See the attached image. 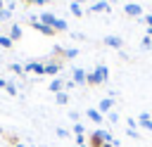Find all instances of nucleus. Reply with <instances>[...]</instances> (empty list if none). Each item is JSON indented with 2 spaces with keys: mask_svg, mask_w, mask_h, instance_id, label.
<instances>
[{
  "mask_svg": "<svg viewBox=\"0 0 152 147\" xmlns=\"http://www.w3.org/2000/svg\"><path fill=\"white\" fill-rule=\"evenodd\" d=\"M107 78H109V69H107L104 64H97L93 71H88V74H86V85L95 88V85H102Z\"/></svg>",
  "mask_w": 152,
  "mask_h": 147,
  "instance_id": "obj_1",
  "label": "nucleus"
},
{
  "mask_svg": "<svg viewBox=\"0 0 152 147\" xmlns=\"http://www.w3.org/2000/svg\"><path fill=\"white\" fill-rule=\"evenodd\" d=\"M38 21H43V24H45V26H50V28H55L57 33H64V31H69V24H66L64 19L55 17L52 12H43V14H38Z\"/></svg>",
  "mask_w": 152,
  "mask_h": 147,
  "instance_id": "obj_2",
  "label": "nucleus"
},
{
  "mask_svg": "<svg viewBox=\"0 0 152 147\" xmlns=\"http://www.w3.org/2000/svg\"><path fill=\"white\" fill-rule=\"evenodd\" d=\"M104 138H107V130L95 128L90 135H86V145H88V147H102V145H104Z\"/></svg>",
  "mask_w": 152,
  "mask_h": 147,
  "instance_id": "obj_3",
  "label": "nucleus"
},
{
  "mask_svg": "<svg viewBox=\"0 0 152 147\" xmlns=\"http://www.w3.org/2000/svg\"><path fill=\"white\" fill-rule=\"evenodd\" d=\"M28 26H31L33 31H38V33H43V36H48V38H52V36H57V31H55V28H50V26H45L43 21H38V17H31V19H28Z\"/></svg>",
  "mask_w": 152,
  "mask_h": 147,
  "instance_id": "obj_4",
  "label": "nucleus"
},
{
  "mask_svg": "<svg viewBox=\"0 0 152 147\" xmlns=\"http://www.w3.org/2000/svg\"><path fill=\"white\" fill-rule=\"evenodd\" d=\"M78 55V50L76 47H59V45H55V50H52V57H57V59H74Z\"/></svg>",
  "mask_w": 152,
  "mask_h": 147,
  "instance_id": "obj_5",
  "label": "nucleus"
},
{
  "mask_svg": "<svg viewBox=\"0 0 152 147\" xmlns=\"http://www.w3.org/2000/svg\"><path fill=\"white\" fill-rule=\"evenodd\" d=\"M62 66H64V62H62V59L50 57V59L45 62V74H48V76H57V74L62 71Z\"/></svg>",
  "mask_w": 152,
  "mask_h": 147,
  "instance_id": "obj_6",
  "label": "nucleus"
},
{
  "mask_svg": "<svg viewBox=\"0 0 152 147\" xmlns=\"http://www.w3.org/2000/svg\"><path fill=\"white\" fill-rule=\"evenodd\" d=\"M24 74H45V62H36V59H31V62H26L24 64Z\"/></svg>",
  "mask_w": 152,
  "mask_h": 147,
  "instance_id": "obj_7",
  "label": "nucleus"
},
{
  "mask_svg": "<svg viewBox=\"0 0 152 147\" xmlns=\"http://www.w3.org/2000/svg\"><path fill=\"white\" fill-rule=\"evenodd\" d=\"M124 12H126L128 17H142V7H140V2H126V5H124Z\"/></svg>",
  "mask_w": 152,
  "mask_h": 147,
  "instance_id": "obj_8",
  "label": "nucleus"
},
{
  "mask_svg": "<svg viewBox=\"0 0 152 147\" xmlns=\"http://www.w3.org/2000/svg\"><path fill=\"white\" fill-rule=\"evenodd\" d=\"M112 107H114V97H102L100 104H97V111H100V114H109Z\"/></svg>",
  "mask_w": 152,
  "mask_h": 147,
  "instance_id": "obj_9",
  "label": "nucleus"
},
{
  "mask_svg": "<svg viewBox=\"0 0 152 147\" xmlns=\"http://www.w3.org/2000/svg\"><path fill=\"white\" fill-rule=\"evenodd\" d=\"M138 126L152 133V114H147V111H142V114L138 116Z\"/></svg>",
  "mask_w": 152,
  "mask_h": 147,
  "instance_id": "obj_10",
  "label": "nucleus"
},
{
  "mask_svg": "<svg viewBox=\"0 0 152 147\" xmlns=\"http://www.w3.org/2000/svg\"><path fill=\"white\" fill-rule=\"evenodd\" d=\"M102 43H104L107 47H114V50H121V47H124V40H121L119 36H107Z\"/></svg>",
  "mask_w": 152,
  "mask_h": 147,
  "instance_id": "obj_11",
  "label": "nucleus"
},
{
  "mask_svg": "<svg viewBox=\"0 0 152 147\" xmlns=\"http://www.w3.org/2000/svg\"><path fill=\"white\" fill-rule=\"evenodd\" d=\"M7 36H10V38H12V43H14V40H21L24 31H21V26H19V24H12V26H10V33H7Z\"/></svg>",
  "mask_w": 152,
  "mask_h": 147,
  "instance_id": "obj_12",
  "label": "nucleus"
},
{
  "mask_svg": "<svg viewBox=\"0 0 152 147\" xmlns=\"http://www.w3.org/2000/svg\"><path fill=\"white\" fill-rule=\"evenodd\" d=\"M107 9H109V2H107V0H100V2H93V5H90V12H93V14H95V12H107Z\"/></svg>",
  "mask_w": 152,
  "mask_h": 147,
  "instance_id": "obj_13",
  "label": "nucleus"
},
{
  "mask_svg": "<svg viewBox=\"0 0 152 147\" xmlns=\"http://www.w3.org/2000/svg\"><path fill=\"white\" fill-rule=\"evenodd\" d=\"M86 74H88L86 69H74V83L76 85H83L86 83Z\"/></svg>",
  "mask_w": 152,
  "mask_h": 147,
  "instance_id": "obj_14",
  "label": "nucleus"
},
{
  "mask_svg": "<svg viewBox=\"0 0 152 147\" xmlns=\"http://www.w3.org/2000/svg\"><path fill=\"white\" fill-rule=\"evenodd\" d=\"M62 90H64V81H62V78H52V81H50V92L57 95V92H62Z\"/></svg>",
  "mask_w": 152,
  "mask_h": 147,
  "instance_id": "obj_15",
  "label": "nucleus"
},
{
  "mask_svg": "<svg viewBox=\"0 0 152 147\" xmlns=\"http://www.w3.org/2000/svg\"><path fill=\"white\" fill-rule=\"evenodd\" d=\"M86 116H88L93 123H102V119H104V116H102L97 109H88V111H86Z\"/></svg>",
  "mask_w": 152,
  "mask_h": 147,
  "instance_id": "obj_16",
  "label": "nucleus"
},
{
  "mask_svg": "<svg viewBox=\"0 0 152 147\" xmlns=\"http://www.w3.org/2000/svg\"><path fill=\"white\" fill-rule=\"evenodd\" d=\"M55 100H57V104H69V95L62 90V92H57L55 95Z\"/></svg>",
  "mask_w": 152,
  "mask_h": 147,
  "instance_id": "obj_17",
  "label": "nucleus"
},
{
  "mask_svg": "<svg viewBox=\"0 0 152 147\" xmlns=\"http://www.w3.org/2000/svg\"><path fill=\"white\" fill-rule=\"evenodd\" d=\"M14 43H12V38L10 36H0V47H5V50H10Z\"/></svg>",
  "mask_w": 152,
  "mask_h": 147,
  "instance_id": "obj_18",
  "label": "nucleus"
},
{
  "mask_svg": "<svg viewBox=\"0 0 152 147\" xmlns=\"http://www.w3.org/2000/svg\"><path fill=\"white\" fill-rule=\"evenodd\" d=\"M69 9H71V14H76V17H81V14H83V9H81V5H78V2H71V5H69Z\"/></svg>",
  "mask_w": 152,
  "mask_h": 147,
  "instance_id": "obj_19",
  "label": "nucleus"
},
{
  "mask_svg": "<svg viewBox=\"0 0 152 147\" xmlns=\"http://www.w3.org/2000/svg\"><path fill=\"white\" fill-rule=\"evenodd\" d=\"M10 71H12V74H19V76H24V66H21V64H17V62H14V64H10Z\"/></svg>",
  "mask_w": 152,
  "mask_h": 147,
  "instance_id": "obj_20",
  "label": "nucleus"
},
{
  "mask_svg": "<svg viewBox=\"0 0 152 147\" xmlns=\"http://www.w3.org/2000/svg\"><path fill=\"white\" fill-rule=\"evenodd\" d=\"M140 47H142V50H150V47H152V38H150V36H145V38H142V43H140Z\"/></svg>",
  "mask_w": 152,
  "mask_h": 147,
  "instance_id": "obj_21",
  "label": "nucleus"
},
{
  "mask_svg": "<svg viewBox=\"0 0 152 147\" xmlns=\"http://www.w3.org/2000/svg\"><path fill=\"white\" fill-rule=\"evenodd\" d=\"M10 17H12V9H7V7H5V9L0 12V24H2V21H7Z\"/></svg>",
  "mask_w": 152,
  "mask_h": 147,
  "instance_id": "obj_22",
  "label": "nucleus"
},
{
  "mask_svg": "<svg viewBox=\"0 0 152 147\" xmlns=\"http://www.w3.org/2000/svg\"><path fill=\"white\" fill-rule=\"evenodd\" d=\"M74 135H86V128L81 123H74Z\"/></svg>",
  "mask_w": 152,
  "mask_h": 147,
  "instance_id": "obj_23",
  "label": "nucleus"
},
{
  "mask_svg": "<svg viewBox=\"0 0 152 147\" xmlns=\"http://www.w3.org/2000/svg\"><path fill=\"white\" fill-rule=\"evenodd\" d=\"M5 138H7V142H10L12 147H17V145H19V138H17V135H12V133H10V135H5Z\"/></svg>",
  "mask_w": 152,
  "mask_h": 147,
  "instance_id": "obj_24",
  "label": "nucleus"
},
{
  "mask_svg": "<svg viewBox=\"0 0 152 147\" xmlns=\"http://www.w3.org/2000/svg\"><path fill=\"white\" fill-rule=\"evenodd\" d=\"M107 119H109L112 123H116V121H119V114H116V111H109V114H107Z\"/></svg>",
  "mask_w": 152,
  "mask_h": 147,
  "instance_id": "obj_25",
  "label": "nucleus"
},
{
  "mask_svg": "<svg viewBox=\"0 0 152 147\" xmlns=\"http://www.w3.org/2000/svg\"><path fill=\"white\" fill-rule=\"evenodd\" d=\"M57 138H69V130H64V128H57Z\"/></svg>",
  "mask_w": 152,
  "mask_h": 147,
  "instance_id": "obj_26",
  "label": "nucleus"
},
{
  "mask_svg": "<svg viewBox=\"0 0 152 147\" xmlns=\"http://www.w3.org/2000/svg\"><path fill=\"white\" fill-rule=\"evenodd\" d=\"M5 90H7V92H10V95H17V88H14V85H12V83H7V88H5Z\"/></svg>",
  "mask_w": 152,
  "mask_h": 147,
  "instance_id": "obj_27",
  "label": "nucleus"
},
{
  "mask_svg": "<svg viewBox=\"0 0 152 147\" xmlns=\"http://www.w3.org/2000/svg\"><path fill=\"white\" fill-rule=\"evenodd\" d=\"M126 123H128V128H133V130H135V128H138V121H135V119H128V121H126Z\"/></svg>",
  "mask_w": 152,
  "mask_h": 147,
  "instance_id": "obj_28",
  "label": "nucleus"
},
{
  "mask_svg": "<svg viewBox=\"0 0 152 147\" xmlns=\"http://www.w3.org/2000/svg\"><path fill=\"white\" fill-rule=\"evenodd\" d=\"M76 145H86V135H76Z\"/></svg>",
  "mask_w": 152,
  "mask_h": 147,
  "instance_id": "obj_29",
  "label": "nucleus"
},
{
  "mask_svg": "<svg viewBox=\"0 0 152 147\" xmlns=\"http://www.w3.org/2000/svg\"><path fill=\"white\" fill-rule=\"evenodd\" d=\"M142 21H145L147 26H152V14H145V17H142Z\"/></svg>",
  "mask_w": 152,
  "mask_h": 147,
  "instance_id": "obj_30",
  "label": "nucleus"
},
{
  "mask_svg": "<svg viewBox=\"0 0 152 147\" xmlns=\"http://www.w3.org/2000/svg\"><path fill=\"white\" fill-rule=\"evenodd\" d=\"M69 119H71L74 123H78V114H76V111H71V114H69Z\"/></svg>",
  "mask_w": 152,
  "mask_h": 147,
  "instance_id": "obj_31",
  "label": "nucleus"
},
{
  "mask_svg": "<svg viewBox=\"0 0 152 147\" xmlns=\"http://www.w3.org/2000/svg\"><path fill=\"white\" fill-rule=\"evenodd\" d=\"M0 88H7V81L5 78H0Z\"/></svg>",
  "mask_w": 152,
  "mask_h": 147,
  "instance_id": "obj_32",
  "label": "nucleus"
},
{
  "mask_svg": "<svg viewBox=\"0 0 152 147\" xmlns=\"http://www.w3.org/2000/svg\"><path fill=\"white\" fill-rule=\"evenodd\" d=\"M145 36H150V38H152V26H147V33H145Z\"/></svg>",
  "mask_w": 152,
  "mask_h": 147,
  "instance_id": "obj_33",
  "label": "nucleus"
},
{
  "mask_svg": "<svg viewBox=\"0 0 152 147\" xmlns=\"http://www.w3.org/2000/svg\"><path fill=\"white\" fill-rule=\"evenodd\" d=\"M69 2H78L81 5V2H88V0H69Z\"/></svg>",
  "mask_w": 152,
  "mask_h": 147,
  "instance_id": "obj_34",
  "label": "nucleus"
},
{
  "mask_svg": "<svg viewBox=\"0 0 152 147\" xmlns=\"http://www.w3.org/2000/svg\"><path fill=\"white\" fill-rule=\"evenodd\" d=\"M2 9H5V0H0V12H2Z\"/></svg>",
  "mask_w": 152,
  "mask_h": 147,
  "instance_id": "obj_35",
  "label": "nucleus"
},
{
  "mask_svg": "<svg viewBox=\"0 0 152 147\" xmlns=\"http://www.w3.org/2000/svg\"><path fill=\"white\" fill-rule=\"evenodd\" d=\"M17 147H24V145H21V142H19V145H17Z\"/></svg>",
  "mask_w": 152,
  "mask_h": 147,
  "instance_id": "obj_36",
  "label": "nucleus"
},
{
  "mask_svg": "<svg viewBox=\"0 0 152 147\" xmlns=\"http://www.w3.org/2000/svg\"><path fill=\"white\" fill-rule=\"evenodd\" d=\"M78 147H88V145H78Z\"/></svg>",
  "mask_w": 152,
  "mask_h": 147,
  "instance_id": "obj_37",
  "label": "nucleus"
},
{
  "mask_svg": "<svg viewBox=\"0 0 152 147\" xmlns=\"http://www.w3.org/2000/svg\"><path fill=\"white\" fill-rule=\"evenodd\" d=\"M0 135H2V128H0Z\"/></svg>",
  "mask_w": 152,
  "mask_h": 147,
  "instance_id": "obj_38",
  "label": "nucleus"
}]
</instances>
